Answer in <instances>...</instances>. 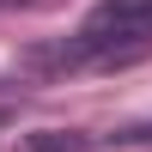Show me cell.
I'll use <instances>...</instances> for the list:
<instances>
[{
    "label": "cell",
    "instance_id": "cell-1",
    "mask_svg": "<svg viewBox=\"0 0 152 152\" xmlns=\"http://www.w3.org/2000/svg\"><path fill=\"white\" fill-rule=\"evenodd\" d=\"M152 43V0H97L73 31L67 61H122Z\"/></svg>",
    "mask_w": 152,
    "mask_h": 152
},
{
    "label": "cell",
    "instance_id": "cell-2",
    "mask_svg": "<svg viewBox=\"0 0 152 152\" xmlns=\"http://www.w3.org/2000/svg\"><path fill=\"white\" fill-rule=\"evenodd\" d=\"M18 152H85V134H73V128H37V134H24Z\"/></svg>",
    "mask_w": 152,
    "mask_h": 152
}]
</instances>
